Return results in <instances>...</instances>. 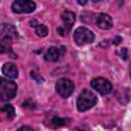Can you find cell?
Returning a JSON list of instances; mask_svg holds the SVG:
<instances>
[{
	"instance_id": "cell-1",
	"label": "cell",
	"mask_w": 131,
	"mask_h": 131,
	"mask_svg": "<svg viewBox=\"0 0 131 131\" xmlns=\"http://www.w3.org/2000/svg\"><path fill=\"white\" fill-rule=\"evenodd\" d=\"M97 102V96L88 89H83L77 98V108L79 112H85L94 106Z\"/></svg>"
},
{
	"instance_id": "cell-2",
	"label": "cell",
	"mask_w": 131,
	"mask_h": 131,
	"mask_svg": "<svg viewBox=\"0 0 131 131\" xmlns=\"http://www.w3.org/2000/svg\"><path fill=\"white\" fill-rule=\"evenodd\" d=\"M17 86L16 84L5 78H0V99L2 101H8L16 95Z\"/></svg>"
},
{
	"instance_id": "cell-3",
	"label": "cell",
	"mask_w": 131,
	"mask_h": 131,
	"mask_svg": "<svg viewBox=\"0 0 131 131\" xmlns=\"http://www.w3.org/2000/svg\"><path fill=\"white\" fill-rule=\"evenodd\" d=\"M74 41L79 46L90 44L94 41V34L86 27H78L74 31Z\"/></svg>"
},
{
	"instance_id": "cell-4",
	"label": "cell",
	"mask_w": 131,
	"mask_h": 131,
	"mask_svg": "<svg viewBox=\"0 0 131 131\" xmlns=\"http://www.w3.org/2000/svg\"><path fill=\"white\" fill-rule=\"evenodd\" d=\"M74 89H75L74 83L68 78H61L57 80L55 84V90L58 93V95L61 96L62 98H68L74 92Z\"/></svg>"
},
{
	"instance_id": "cell-5",
	"label": "cell",
	"mask_w": 131,
	"mask_h": 131,
	"mask_svg": "<svg viewBox=\"0 0 131 131\" xmlns=\"http://www.w3.org/2000/svg\"><path fill=\"white\" fill-rule=\"evenodd\" d=\"M36 8V3L30 0H16L12 3L11 9L14 13H30Z\"/></svg>"
},
{
	"instance_id": "cell-6",
	"label": "cell",
	"mask_w": 131,
	"mask_h": 131,
	"mask_svg": "<svg viewBox=\"0 0 131 131\" xmlns=\"http://www.w3.org/2000/svg\"><path fill=\"white\" fill-rule=\"evenodd\" d=\"M90 85L94 90H96L101 95L108 94L113 89V86H112L111 82L108 80L104 79V78H101V77L93 79L90 82Z\"/></svg>"
},
{
	"instance_id": "cell-7",
	"label": "cell",
	"mask_w": 131,
	"mask_h": 131,
	"mask_svg": "<svg viewBox=\"0 0 131 131\" xmlns=\"http://www.w3.org/2000/svg\"><path fill=\"white\" fill-rule=\"evenodd\" d=\"M0 38L4 42L13 41L18 38V33L14 26L9 24H1L0 25Z\"/></svg>"
},
{
	"instance_id": "cell-8",
	"label": "cell",
	"mask_w": 131,
	"mask_h": 131,
	"mask_svg": "<svg viewBox=\"0 0 131 131\" xmlns=\"http://www.w3.org/2000/svg\"><path fill=\"white\" fill-rule=\"evenodd\" d=\"M95 23L97 27L102 30H108L113 27V19L106 13H98L95 17Z\"/></svg>"
},
{
	"instance_id": "cell-9",
	"label": "cell",
	"mask_w": 131,
	"mask_h": 131,
	"mask_svg": "<svg viewBox=\"0 0 131 131\" xmlns=\"http://www.w3.org/2000/svg\"><path fill=\"white\" fill-rule=\"evenodd\" d=\"M15 111L14 107L10 103H6L3 105H0V121H10L14 118Z\"/></svg>"
},
{
	"instance_id": "cell-10",
	"label": "cell",
	"mask_w": 131,
	"mask_h": 131,
	"mask_svg": "<svg viewBox=\"0 0 131 131\" xmlns=\"http://www.w3.org/2000/svg\"><path fill=\"white\" fill-rule=\"evenodd\" d=\"M2 74L7 79H16L18 76V70L12 62H5L2 67Z\"/></svg>"
},
{
	"instance_id": "cell-11",
	"label": "cell",
	"mask_w": 131,
	"mask_h": 131,
	"mask_svg": "<svg viewBox=\"0 0 131 131\" xmlns=\"http://www.w3.org/2000/svg\"><path fill=\"white\" fill-rule=\"evenodd\" d=\"M75 18H76L75 17V13L70 11V10H66V11H63L61 13V19L63 21L62 26L69 31L72 29V27H73V25L75 23Z\"/></svg>"
},
{
	"instance_id": "cell-12",
	"label": "cell",
	"mask_w": 131,
	"mask_h": 131,
	"mask_svg": "<svg viewBox=\"0 0 131 131\" xmlns=\"http://www.w3.org/2000/svg\"><path fill=\"white\" fill-rule=\"evenodd\" d=\"M58 57H59V49H57L54 46L49 47L44 54V58L47 61H56Z\"/></svg>"
},
{
	"instance_id": "cell-13",
	"label": "cell",
	"mask_w": 131,
	"mask_h": 131,
	"mask_svg": "<svg viewBox=\"0 0 131 131\" xmlns=\"http://www.w3.org/2000/svg\"><path fill=\"white\" fill-rule=\"evenodd\" d=\"M68 120L64 119V118H59V117H53L51 118L50 120V126L54 127V128H57V127H61V126H64L67 125L68 123Z\"/></svg>"
},
{
	"instance_id": "cell-14",
	"label": "cell",
	"mask_w": 131,
	"mask_h": 131,
	"mask_svg": "<svg viewBox=\"0 0 131 131\" xmlns=\"http://www.w3.org/2000/svg\"><path fill=\"white\" fill-rule=\"evenodd\" d=\"M35 32L39 37H45L48 34V28L43 24H39L35 28Z\"/></svg>"
},
{
	"instance_id": "cell-15",
	"label": "cell",
	"mask_w": 131,
	"mask_h": 131,
	"mask_svg": "<svg viewBox=\"0 0 131 131\" xmlns=\"http://www.w3.org/2000/svg\"><path fill=\"white\" fill-rule=\"evenodd\" d=\"M8 47L5 45L4 41L0 40V53H5V52H8Z\"/></svg>"
},
{
	"instance_id": "cell-16",
	"label": "cell",
	"mask_w": 131,
	"mask_h": 131,
	"mask_svg": "<svg viewBox=\"0 0 131 131\" xmlns=\"http://www.w3.org/2000/svg\"><path fill=\"white\" fill-rule=\"evenodd\" d=\"M16 131H34V129L30 126H23V127L18 128Z\"/></svg>"
},
{
	"instance_id": "cell-17",
	"label": "cell",
	"mask_w": 131,
	"mask_h": 131,
	"mask_svg": "<svg viewBox=\"0 0 131 131\" xmlns=\"http://www.w3.org/2000/svg\"><path fill=\"white\" fill-rule=\"evenodd\" d=\"M30 25H31V27H33V28H36V27L39 25V23H38L36 19H32V20L30 21Z\"/></svg>"
}]
</instances>
